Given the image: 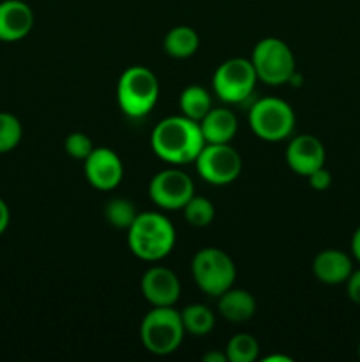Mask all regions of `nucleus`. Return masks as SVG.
<instances>
[{
    "label": "nucleus",
    "instance_id": "14",
    "mask_svg": "<svg viewBox=\"0 0 360 362\" xmlns=\"http://www.w3.org/2000/svg\"><path fill=\"white\" fill-rule=\"evenodd\" d=\"M34 27V11L23 0L0 2V41L16 42L27 37Z\"/></svg>",
    "mask_w": 360,
    "mask_h": 362
},
{
    "label": "nucleus",
    "instance_id": "25",
    "mask_svg": "<svg viewBox=\"0 0 360 362\" xmlns=\"http://www.w3.org/2000/svg\"><path fill=\"white\" fill-rule=\"evenodd\" d=\"M64 148H66V152L73 159L85 161L90 156V152L94 151V141L90 140L88 134L78 133L76 131V133L67 134L66 141H64Z\"/></svg>",
    "mask_w": 360,
    "mask_h": 362
},
{
    "label": "nucleus",
    "instance_id": "8",
    "mask_svg": "<svg viewBox=\"0 0 360 362\" xmlns=\"http://www.w3.org/2000/svg\"><path fill=\"white\" fill-rule=\"evenodd\" d=\"M258 83L253 62L244 57L228 59L215 69L212 76V90L226 105H242Z\"/></svg>",
    "mask_w": 360,
    "mask_h": 362
},
{
    "label": "nucleus",
    "instance_id": "24",
    "mask_svg": "<svg viewBox=\"0 0 360 362\" xmlns=\"http://www.w3.org/2000/svg\"><path fill=\"white\" fill-rule=\"evenodd\" d=\"M23 136V127L16 115L9 112H0V154L14 151Z\"/></svg>",
    "mask_w": 360,
    "mask_h": 362
},
{
    "label": "nucleus",
    "instance_id": "16",
    "mask_svg": "<svg viewBox=\"0 0 360 362\" xmlns=\"http://www.w3.org/2000/svg\"><path fill=\"white\" fill-rule=\"evenodd\" d=\"M205 144H232L239 131V120L229 108H214L200 120Z\"/></svg>",
    "mask_w": 360,
    "mask_h": 362
},
{
    "label": "nucleus",
    "instance_id": "9",
    "mask_svg": "<svg viewBox=\"0 0 360 362\" xmlns=\"http://www.w3.org/2000/svg\"><path fill=\"white\" fill-rule=\"evenodd\" d=\"M194 165L198 175L212 186H228L242 172V158L229 144H205Z\"/></svg>",
    "mask_w": 360,
    "mask_h": 362
},
{
    "label": "nucleus",
    "instance_id": "5",
    "mask_svg": "<svg viewBox=\"0 0 360 362\" xmlns=\"http://www.w3.org/2000/svg\"><path fill=\"white\" fill-rule=\"evenodd\" d=\"M191 274L201 292L217 299L235 285L236 267L226 251L219 247H203L193 257Z\"/></svg>",
    "mask_w": 360,
    "mask_h": 362
},
{
    "label": "nucleus",
    "instance_id": "12",
    "mask_svg": "<svg viewBox=\"0 0 360 362\" xmlns=\"http://www.w3.org/2000/svg\"><path fill=\"white\" fill-rule=\"evenodd\" d=\"M180 279L162 265H154L141 278V293L152 306H175L180 299Z\"/></svg>",
    "mask_w": 360,
    "mask_h": 362
},
{
    "label": "nucleus",
    "instance_id": "6",
    "mask_svg": "<svg viewBox=\"0 0 360 362\" xmlns=\"http://www.w3.org/2000/svg\"><path fill=\"white\" fill-rule=\"evenodd\" d=\"M258 81L279 87L288 83L296 71L292 48L279 37H263L256 42L251 55Z\"/></svg>",
    "mask_w": 360,
    "mask_h": 362
},
{
    "label": "nucleus",
    "instance_id": "31",
    "mask_svg": "<svg viewBox=\"0 0 360 362\" xmlns=\"http://www.w3.org/2000/svg\"><path fill=\"white\" fill-rule=\"evenodd\" d=\"M265 361H284V362H289L292 359L289 357H284V356H272V357H265Z\"/></svg>",
    "mask_w": 360,
    "mask_h": 362
},
{
    "label": "nucleus",
    "instance_id": "2",
    "mask_svg": "<svg viewBox=\"0 0 360 362\" xmlns=\"http://www.w3.org/2000/svg\"><path fill=\"white\" fill-rule=\"evenodd\" d=\"M176 243L173 223L161 212H138L127 230V244L134 257L145 262H159L168 257Z\"/></svg>",
    "mask_w": 360,
    "mask_h": 362
},
{
    "label": "nucleus",
    "instance_id": "27",
    "mask_svg": "<svg viewBox=\"0 0 360 362\" xmlns=\"http://www.w3.org/2000/svg\"><path fill=\"white\" fill-rule=\"evenodd\" d=\"M346 293H348L349 300L360 306V269H353L349 278L346 279Z\"/></svg>",
    "mask_w": 360,
    "mask_h": 362
},
{
    "label": "nucleus",
    "instance_id": "10",
    "mask_svg": "<svg viewBox=\"0 0 360 362\" xmlns=\"http://www.w3.org/2000/svg\"><path fill=\"white\" fill-rule=\"evenodd\" d=\"M148 194L162 211H182L184 205L193 198L194 182L182 170L166 168L152 177Z\"/></svg>",
    "mask_w": 360,
    "mask_h": 362
},
{
    "label": "nucleus",
    "instance_id": "3",
    "mask_svg": "<svg viewBox=\"0 0 360 362\" xmlns=\"http://www.w3.org/2000/svg\"><path fill=\"white\" fill-rule=\"evenodd\" d=\"M159 99V80L145 66H131L120 74L116 83V101L124 115L143 119Z\"/></svg>",
    "mask_w": 360,
    "mask_h": 362
},
{
    "label": "nucleus",
    "instance_id": "20",
    "mask_svg": "<svg viewBox=\"0 0 360 362\" xmlns=\"http://www.w3.org/2000/svg\"><path fill=\"white\" fill-rule=\"evenodd\" d=\"M180 317H182L186 334L198 336V338L207 336L215 325L214 311L205 304H189L180 311Z\"/></svg>",
    "mask_w": 360,
    "mask_h": 362
},
{
    "label": "nucleus",
    "instance_id": "7",
    "mask_svg": "<svg viewBox=\"0 0 360 362\" xmlns=\"http://www.w3.org/2000/svg\"><path fill=\"white\" fill-rule=\"evenodd\" d=\"M249 126L260 140L282 141L295 129V112L284 99H258L249 108Z\"/></svg>",
    "mask_w": 360,
    "mask_h": 362
},
{
    "label": "nucleus",
    "instance_id": "11",
    "mask_svg": "<svg viewBox=\"0 0 360 362\" xmlns=\"http://www.w3.org/2000/svg\"><path fill=\"white\" fill-rule=\"evenodd\" d=\"M83 163L85 177H87L88 184L95 189L112 191L122 182V159L109 147H94V151Z\"/></svg>",
    "mask_w": 360,
    "mask_h": 362
},
{
    "label": "nucleus",
    "instance_id": "1",
    "mask_svg": "<svg viewBox=\"0 0 360 362\" xmlns=\"http://www.w3.org/2000/svg\"><path fill=\"white\" fill-rule=\"evenodd\" d=\"M150 145L162 161L169 165H187L194 163L205 147V138L196 120L186 115H172L155 124Z\"/></svg>",
    "mask_w": 360,
    "mask_h": 362
},
{
    "label": "nucleus",
    "instance_id": "28",
    "mask_svg": "<svg viewBox=\"0 0 360 362\" xmlns=\"http://www.w3.org/2000/svg\"><path fill=\"white\" fill-rule=\"evenodd\" d=\"M9 223H11L9 207H7L6 202L0 198V235H4V233H6V230L9 228Z\"/></svg>",
    "mask_w": 360,
    "mask_h": 362
},
{
    "label": "nucleus",
    "instance_id": "17",
    "mask_svg": "<svg viewBox=\"0 0 360 362\" xmlns=\"http://www.w3.org/2000/svg\"><path fill=\"white\" fill-rule=\"evenodd\" d=\"M217 311L229 324H244L256 313V299L247 290L232 286L217 297Z\"/></svg>",
    "mask_w": 360,
    "mask_h": 362
},
{
    "label": "nucleus",
    "instance_id": "18",
    "mask_svg": "<svg viewBox=\"0 0 360 362\" xmlns=\"http://www.w3.org/2000/svg\"><path fill=\"white\" fill-rule=\"evenodd\" d=\"M162 48H164L166 55L173 57V59H189L200 48V35L193 27L179 25L164 35Z\"/></svg>",
    "mask_w": 360,
    "mask_h": 362
},
{
    "label": "nucleus",
    "instance_id": "19",
    "mask_svg": "<svg viewBox=\"0 0 360 362\" xmlns=\"http://www.w3.org/2000/svg\"><path fill=\"white\" fill-rule=\"evenodd\" d=\"M179 105L182 110V115L200 122L212 110V95L201 85H189L180 94Z\"/></svg>",
    "mask_w": 360,
    "mask_h": 362
},
{
    "label": "nucleus",
    "instance_id": "26",
    "mask_svg": "<svg viewBox=\"0 0 360 362\" xmlns=\"http://www.w3.org/2000/svg\"><path fill=\"white\" fill-rule=\"evenodd\" d=\"M307 180H309V186L313 187L314 191H325L330 187L332 173L328 172L325 166H321V168L314 170L313 173H309V175H307Z\"/></svg>",
    "mask_w": 360,
    "mask_h": 362
},
{
    "label": "nucleus",
    "instance_id": "13",
    "mask_svg": "<svg viewBox=\"0 0 360 362\" xmlns=\"http://www.w3.org/2000/svg\"><path fill=\"white\" fill-rule=\"evenodd\" d=\"M325 159H327L325 145L313 134H299L292 138L286 148V165L296 175L307 177L314 170L325 166Z\"/></svg>",
    "mask_w": 360,
    "mask_h": 362
},
{
    "label": "nucleus",
    "instance_id": "21",
    "mask_svg": "<svg viewBox=\"0 0 360 362\" xmlns=\"http://www.w3.org/2000/svg\"><path fill=\"white\" fill-rule=\"evenodd\" d=\"M224 354L228 362H254L260 356V345L254 336L240 332L229 338Z\"/></svg>",
    "mask_w": 360,
    "mask_h": 362
},
{
    "label": "nucleus",
    "instance_id": "30",
    "mask_svg": "<svg viewBox=\"0 0 360 362\" xmlns=\"http://www.w3.org/2000/svg\"><path fill=\"white\" fill-rule=\"evenodd\" d=\"M205 362H228L226 359V354L222 352H208L203 356Z\"/></svg>",
    "mask_w": 360,
    "mask_h": 362
},
{
    "label": "nucleus",
    "instance_id": "23",
    "mask_svg": "<svg viewBox=\"0 0 360 362\" xmlns=\"http://www.w3.org/2000/svg\"><path fill=\"white\" fill-rule=\"evenodd\" d=\"M136 216V207L127 198H113L104 207L106 221L119 230H129V226L133 225Z\"/></svg>",
    "mask_w": 360,
    "mask_h": 362
},
{
    "label": "nucleus",
    "instance_id": "29",
    "mask_svg": "<svg viewBox=\"0 0 360 362\" xmlns=\"http://www.w3.org/2000/svg\"><path fill=\"white\" fill-rule=\"evenodd\" d=\"M352 255L360 264V226L355 230V233H353L352 237Z\"/></svg>",
    "mask_w": 360,
    "mask_h": 362
},
{
    "label": "nucleus",
    "instance_id": "22",
    "mask_svg": "<svg viewBox=\"0 0 360 362\" xmlns=\"http://www.w3.org/2000/svg\"><path fill=\"white\" fill-rule=\"evenodd\" d=\"M182 212L186 221L194 228H205L215 218L214 204L208 198L198 197V194H193V198L184 205Z\"/></svg>",
    "mask_w": 360,
    "mask_h": 362
},
{
    "label": "nucleus",
    "instance_id": "15",
    "mask_svg": "<svg viewBox=\"0 0 360 362\" xmlns=\"http://www.w3.org/2000/svg\"><path fill=\"white\" fill-rule=\"evenodd\" d=\"M313 272L325 285H341L353 272V260L341 250H323L314 258Z\"/></svg>",
    "mask_w": 360,
    "mask_h": 362
},
{
    "label": "nucleus",
    "instance_id": "4",
    "mask_svg": "<svg viewBox=\"0 0 360 362\" xmlns=\"http://www.w3.org/2000/svg\"><path fill=\"white\" fill-rule=\"evenodd\" d=\"M186 336L182 317L175 306H152L140 325V338L154 356H169L180 349Z\"/></svg>",
    "mask_w": 360,
    "mask_h": 362
},
{
    "label": "nucleus",
    "instance_id": "32",
    "mask_svg": "<svg viewBox=\"0 0 360 362\" xmlns=\"http://www.w3.org/2000/svg\"><path fill=\"white\" fill-rule=\"evenodd\" d=\"M359 356H360V345H359Z\"/></svg>",
    "mask_w": 360,
    "mask_h": 362
}]
</instances>
